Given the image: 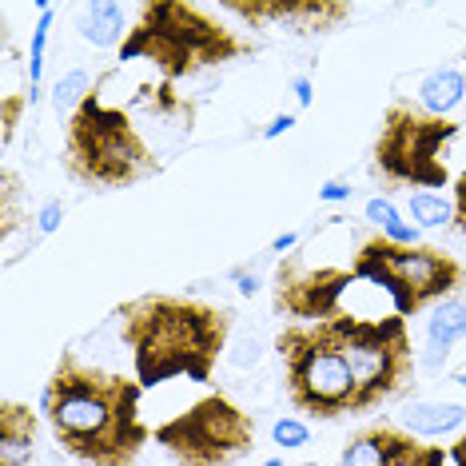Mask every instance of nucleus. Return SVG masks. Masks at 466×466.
Masks as SVG:
<instances>
[{
  "mask_svg": "<svg viewBox=\"0 0 466 466\" xmlns=\"http://www.w3.org/2000/svg\"><path fill=\"white\" fill-rule=\"evenodd\" d=\"M140 379H124L65 347L52 367L40 410L60 442L84 466H136L152 431L140 419Z\"/></svg>",
  "mask_w": 466,
  "mask_h": 466,
  "instance_id": "1",
  "label": "nucleus"
},
{
  "mask_svg": "<svg viewBox=\"0 0 466 466\" xmlns=\"http://www.w3.org/2000/svg\"><path fill=\"white\" fill-rule=\"evenodd\" d=\"M120 343L132 351V367L144 390L172 379L208 387L219 355L228 351L236 311L224 303L192 299V295L147 291L116 307Z\"/></svg>",
  "mask_w": 466,
  "mask_h": 466,
  "instance_id": "2",
  "label": "nucleus"
},
{
  "mask_svg": "<svg viewBox=\"0 0 466 466\" xmlns=\"http://www.w3.org/2000/svg\"><path fill=\"white\" fill-rule=\"evenodd\" d=\"M251 40L211 16L204 5L184 0H147L136 8V25L120 45V65L147 60L164 76V84L199 76L208 68H224L248 56Z\"/></svg>",
  "mask_w": 466,
  "mask_h": 466,
  "instance_id": "3",
  "label": "nucleus"
},
{
  "mask_svg": "<svg viewBox=\"0 0 466 466\" xmlns=\"http://www.w3.org/2000/svg\"><path fill=\"white\" fill-rule=\"evenodd\" d=\"M112 72H100L88 100L65 124V172L88 187H136L160 172V156L144 140L128 108L104 104V84Z\"/></svg>",
  "mask_w": 466,
  "mask_h": 466,
  "instance_id": "4",
  "label": "nucleus"
},
{
  "mask_svg": "<svg viewBox=\"0 0 466 466\" xmlns=\"http://www.w3.org/2000/svg\"><path fill=\"white\" fill-rule=\"evenodd\" d=\"M275 355L283 359L288 402L303 419L331 422V419L359 415V383L335 339L331 319L288 323L275 335Z\"/></svg>",
  "mask_w": 466,
  "mask_h": 466,
  "instance_id": "5",
  "label": "nucleus"
},
{
  "mask_svg": "<svg viewBox=\"0 0 466 466\" xmlns=\"http://www.w3.org/2000/svg\"><path fill=\"white\" fill-rule=\"evenodd\" d=\"M351 271L355 279L387 291L395 303V315H402V319L422 315L427 307L466 291L462 259H454L451 251L434 248V243H395L383 231L359 239Z\"/></svg>",
  "mask_w": 466,
  "mask_h": 466,
  "instance_id": "6",
  "label": "nucleus"
},
{
  "mask_svg": "<svg viewBox=\"0 0 466 466\" xmlns=\"http://www.w3.org/2000/svg\"><path fill=\"white\" fill-rule=\"evenodd\" d=\"M454 140L459 124L451 116H431L410 100H390L370 147V172L387 187H447Z\"/></svg>",
  "mask_w": 466,
  "mask_h": 466,
  "instance_id": "7",
  "label": "nucleus"
},
{
  "mask_svg": "<svg viewBox=\"0 0 466 466\" xmlns=\"http://www.w3.org/2000/svg\"><path fill=\"white\" fill-rule=\"evenodd\" d=\"M335 339L343 347L347 363L355 370L359 383V415H370L383 402L402 395V387L415 375V347H410V323L402 315H367L339 311L331 315Z\"/></svg>",
  "mask_w": 466,
  "mask_h": 466,
  "instance_id": "8",
  "label": "nucleus"
},
{
  "mask_svg": "<svg viewBox=\"0 0 466 466\" xmlns=\"http://www.w3.org/2000/svg\"><path fill=\"white\" fill-rule=\"evenodd\" d=\"M152 439L176 466H236L259 447L256 419L239 402H231L224 390H211L192 402L184 415L160 422Z\"/></svg>",
  "mask_w": 466,
  "mask_h": 466,
  "instance_id": "9",
  "label": "nucleus"
},
{
  "mask_svg": "<svg viewBox=\"0 0 466 466\" xmlns=\"http://www.w3.org/2000/svg\"><path fill=\"white\" fill-rule=\"evenodd\" d=\"M355 283L351 268L311 263L307 248L279 259L271 275V307L288 323H323L343 311V295Z\"/></svg>",
  "mask_w": 466,
  "mask_h": 466,
  "instance_id": "10",
  "label": "nucleus"
},
{
  "mask_svg": "<svg viewBox=\"0 0 466 466\" xmlns=\"http://www.w3.org/2000/svg\"><path fill=\"white\" fill-rule=\"evenodd\" d=\"M224 13L256 28H283L291 36H327L351 20L347 0H224Z\"/></svg>",
  "mask_w": 466,
  "mask_h": 466,
  "instance_id": "11",
  "label": "nucleus"
},
{
  "mask_svg": "<svg viewBox=\"0 0 466 466\" xmlns=\"http://www.w3.org/2000/svg\"><path fill=\"white\" fill-rule=\"evenodd\" d=\"M339 466H451L447 447L410 434L399 422H370L347 439Z\"/></svg>",
  "mask_w": 466,
  "mask_h": 466,
  "instance_id": "12",
  "label": "nucleus"
},
{
  "mask_svg": "<svg viewBox=\"0 0 466 466\" xmlns=\"http://www.w3.org/2000/svg\"><path fill=\"white\" fill-rule=\"evenodd\" d=\"M40 419L28 402H0V466H33Z\"/></svg>",
  "mask_w": 466,
  "mask_h": 466,
  "instance_id": "13",
  "label": "nucleus"
},
{
  "mask_svg": "<svg viewBox=\"0 0 466 466\" xmlns=\"http://www.w3.org/2000/svg\"><path fill=\"white\" fill-rule=\"evenodd\" d=\"M76 33L84 45L92 48H112L124 45V5L116 0H88V5L76 8Z\"/></svg>",
  "mask_w": 466,
  "mask_h": 466,
  "instance_id": "14",
  "label": "nucleus"
},
{
  "mask_svg": "<svg viewBox=\"0 0 466 466\" xmlns=\"http://www.w3.org/2000/svg\"><path fill=\"white\" fill-rule=\"evenodd\" d=\"M466 335V299L462 295H451V299L434 303L431 307V319H427V339H431V363H447L451 347Z\"/></svg>",
  "mask_w": 466,
  "mask_h": 466,
  "instance_id": "15",
  "label": "nucleus"
},
{
  "mask_svg": "<svg viewBox=\"0 0 466 466\" xmlns=\"http://www.w3.org/2000/svg\"><path fill=\"white\" fill-rule=\"evenodd\" d=\"M466 422V407L462 402H410L407 410H399V427H407L419 439H439L451 434Z\"/></svg>",
  "mask_w": 466,
  "mask_h": 466,
  "instance_id": "16",
  "label": "nucleus"
},
{
  "mask_svg": "<svg viewBox=\"0 0 466 466\" xmlns=\"http://www.w3.org/2000/svg\"><path fill=\"white\" fill-rule=\"evenodd\" d=\"M466 100V76L459 68H434L419 84V108L431 116H451Z\"/></svg>",
  "mask_w": 466,
  "mask_h": 466,
  "instance_id": "17",
  "label": "nucleus"
},
{
  "mask_svg": "<svg viewBox=\"0 0 466 466\" xmlns=\"http://www.w3.org/2000/svg\"><path fill=\"white\" fill-rule=\"evenodd\" d=\"M363 216H367L379 231H383L387 239H395V243H422V239H419V228L407 224V219L399 216V208L390 204V199H383V196H370L367 208H363Z\"/></svg>",
  "mask_w": 466,
  "mask_h": 466,
  "instance_id": "18",
  "label": "nucleus"
},
{
  "mask_svg": "<svg viewBox=\"0 0 466 466\" xmlns=\"http://www.w3.org/2000/svg\"><path fill=\"white\" fill-rule=\"evenodd\" d=\"M407 211H410V219H415L419 231H434L442 224H454V199L439 196V192H410Z\"/></svg>",
  "mask_w": 466,
  "mask_h": 466,
  "instance_id": "19",
  "label": "nucleus"
},
{
  "mask_svg": "<svg viewBox=\"0 0 466 466\" xmlns=\"http://www.w3.org/2000/svg\"><path fill=\"white\" fill-rule=\"evenodd\" d=\"M36 28H33V45H28V96H33V104L40 100V72H45V48H48V28H52V16H56V8L45 5L40 0L36 5Z\"/></svg>",
  "mask_w": 466,
  "mask_h": 466,
  "instance_id": "20",
  "label": "nucleus"
},
{
  "mask_svg": "<svg viewBox=\"0 0 466 466\" xmlns=\"http://www.w3.org/2000/svg\"><path fill=\"white\" fill-rule=\"evenodd\" d=\"M96 88V80L88 76V68H68L65 76L52 84V108L56 112H76L84 100H88V92Z\"/></svg>",
  "mask_w": 466,
  "mask_h": 466,
  "instance_id": "21",
  "label": "nucleus"
},
{
  "mask_svg": "<svg viewBox=\"0 0 466 466\" xmlns=\"http://www.w3.org/2000/svg\"><path fill=\"white\" fill-rule=\"evenodd\" d=\"M271 442L283 451H299L311 442V431H307L303 419H275L271 422Z\"/></svg>",
  "mask_w": 466,
  "mask_h": 466,
  "instance_id": "22",
  "label": "nucleus"
},
{
  "mask_svg": "<svg viewBox=\"0 0 466 466\" xmlns=\"http://www.w3.org/2000/svg\"><path fill=\"white\" fill-rule=\"evenodd\" d=\"M0 108H5V120H0V144H13L16 136V124H20V112L33 108V96L28 92H5V100H0Z\"/></svg>",
  "mask_w": 466,
  "mask_h": 466,
  "instance_id": "23",
  "label": "nucleus"
},
{
  "mask_svg": "<svg viewBox=\"0 0 466 466\" xmlns=\"http://www.w3.org/2000/svg\"><path fill=\"white\" fill-rule=\"evenodd\" d=\"M60 219H65V204H60V199H48V204L36 211V231L40 236H48V231L60 228Z\"/></svg>",
  "mask_w": 466,
  "mask_h": 466,
  "instance_id": "24",
  "label": "nucleus"
},
{
  "mask_svg": "<svg viewBox=\"0 0 466 466\" xmlns=\"http://www.w3.org/2000/svg\"><path fill=\"white\" fill-rule=\"evenodd\" d=\"M259 359H263V347H259V339H251V335L239 343V351H231V363L236 367H256Z\"/></svg>",
  "mask_w": 466,
  "mask_h": 466,
  "instance_id": "25",
  "label": "nucleus"
},
{
  "mask_svg": "<svg viewBox=\"0 0 466 466\" xmlns=\"http://www.w3.org/2000/svg\"><path fill=\"white\" fill-rule=\"evenodd\" d=\"M454 231L466 239V172L454 179Z\"/></svg>",
  "mask_w": 466,
  "mask_h": 466,
  "instance_id": "26",
  "label": "nucleus"
},
{
  "mask_svg": "<svg viewBox=\"0 0 466 466\" xmlns=\"http://www.w3.org/2000/svg\"><path fill=\"white\" fill-rule=\"evenodd\" d=\"M319 199H323V204H347V199H351V187L339 184V179H331V184L319 187Z\"/></svg>",
  "mask_w": 466,
  "mask_h": 466,
  "instance_id": "27",
  "label": "nucleus"
},
{
  "mask_svg": "<svg viewBox=\"0 0 466 466\" xmlns=\"http://www.w3.org/2000/svg\"><path fill=\"white\" fill-rule=\"evenodd\" d=\"M291 88H295V100H299V108H311V100H315V88H311V76H295L291 80Z\"/></svg>",
  "mask_w": 466,
  "mask_h": 466,
  "instance_id": "28",
  "label": "nucleus"
},
{
  "mask_svg": "<svg viewBox=\"0 0 466 466\" xmlns=\"http://www.w3.org/2000/svg\"><path fill=\"white\" fill-rule=\"evenodd\" d=\"M291 128H295V116L283 112V116H275L268 128H263V140H275V136H283V132H291Z\"/></svg>",
  "mask_w": 466,
  "mask_h": 466,
  "instance_id": "29",
  "label": "nucleus"
},
{
  "mask_svg": "<svg viewBox=\"0 0 466 466\" xmlns=\"http://www.w3.org/2000/svg\"><path fill=\"white\" fill-rule=\"evenodd\" d=\"M231 279H239V295H256L259 291V279L248 275V268H231Z\"/></svg>",
  "mask_w": 466,
  "mask_h": 466,
  "instance_id": "30",
  "label": "nucleus"
},
{
  "mask_svg": "<svg viewBox=\"0 0 466 466\" xmlns=\"http://www.w3.org/2000/svg\"><path fill=\"white\" fill-rule=\"evenodd\" d=\"M447 459H451V466H466V431L447 447Z\"/></svg>",
  "mask_w": 466,
  "mask_h": 466,
  "instance_id": "31",
  "label": "nucleus"
},
{
  "mask_svg": "<svg viewBox=\"0 0 466 466\" xmlns=\"http://www.w3.org/2000/svg\"><path fill=\"white\" fill-rule=\"evenodd\" d=\"M291 248H299V231H283L279 239H271V251H279V256L291 251Z\"/></svg>",
  "mask_w": 466,
  "mask_h": 466,
  "instance_id": "32",
  "label": "nucleus"
},
{
  "mask_svg": "<svg viewBox=\"0 0 466 466\" xmlns=\"http://www.w3.org/2000/svg\"><path fill=\"white\" fill-rule=\"evenodd\" d=\"M259 466H283V459H268V462H259Z\"/></svg>",
  "mask_w": 466,
  "mask_h": 466,
  "instance_id": "33",
  "label": "nucleus"
},
{
  "mask_svg": "<svg viewBox=\"0 0 466 466\" xmlns=\"http://www.w3.org/2000/svg\"><path fill=\"white\" fill-rule=\"evenodd\" d=\"M454 383H462V387H466V370H462V375H454Z\"/></svg>",
  "mask_w": 466,
  "mask_h": 466,
  "instance_id": "34",
  "label": "nucleus"
},
{
  "mask_svg": "<svg viewBox=\"0 0 466 466\" xmlns=\"http://www.w3.org/2000/svg\"><path fill=\"white\" fill-rule=\"evenodd\" d=\"M462 60H466V52H462ZM462 76H466V65H462Z\"/></svg>",
  "mask_w": 466,
  "mask_h": 466,
  "instance_id": "35",
  "label": "nucleus"
},
{
  "mask_svg": "<svg viewBox=\"0 0 466 466\" xmlns=\"http://www.w3.org/2000/svg\"><path fill=\"white\" fill-rule=\"evenodd\" d=\"M303 466H319V462H303Z\"/></svg>",
  "mask_w": 466,
  "mask_h": 466,
  "instance_id": "36",
  "label": "nucleus"
}]
</instances>
